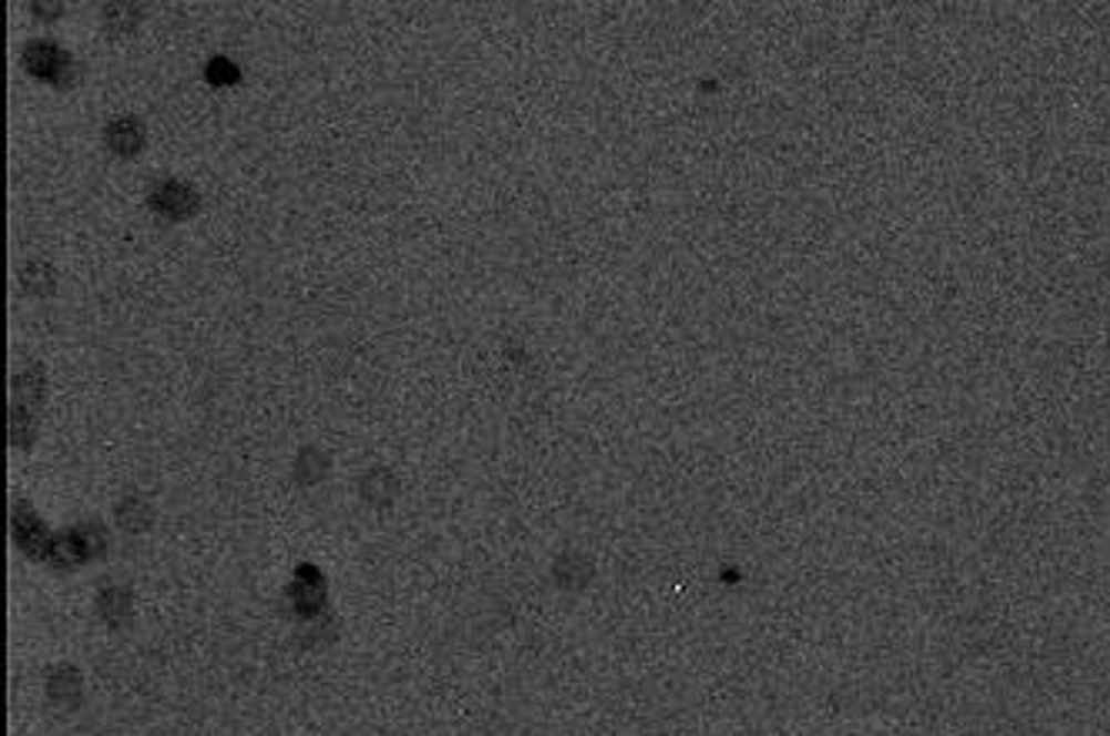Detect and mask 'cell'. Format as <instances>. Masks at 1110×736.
Instances as JSON below:
<instances>
[{"label":"cell","instance_id":"obj_7","mask_svg":"<svg viewBox=\"0 0 1110 736\" xmlns=\"http://www.w3.org/2000/svg\"><path fill=\"white\" fill-rule=\"evenodd\" d=\"M44 693H48V699L58 706V709H78L81 706V699H84V676H81V669L78 666H71V663H58V666H51V673H48V683H44Z\"/></svg>","mask_w":1110,"mask_h":736},{"label":"cell","instance_id":"obj_8","mask_svg":"<svg viewBox=\"0 0 1110 736\" xmlns=\"http://www.w3.org/2000/svg\"><path fill=\"white\" fill-rule=\"evenodd\" d=\"M104 144H107L114 154H121V157H134V154H141L144 144H147V127H144V121L134 117V114L111 117L107 127H104Z\"/></svg>","mask_w":1110,"mask_h":736},{"label":"cell","instance_id":"obj_14","mask_svg":"<svg viewBox=\"0 0 1110 736\" xmlns=\"http://www.w3.org/2000/svg\"><path fill=\"white\" fill-rule=\"evenodd\" d=\"M38 429H41V422H38L34 412H21V409L8 412V439H11L14 449H31L34 439H38Z\"/></svg>","mask_w":1110,"mask_h":736},{"label":"cell","instance_id":"obj_4","mask_svg":"<svg viewBox=\"0 0 1110 736\" xmlns=\"http://www.w3.org/2000/svg\"><path fill=\"white\" fill-rule=\"evenodd\" d=\"M11 535H14V545L24 552L28 560L48 563L51 545H54V532L44 525V519L24 499H14V505H11Z\"/></svg>","mask_w":1110,"mask_h":736},{"label":"cell","instance_id":"obj_5","mask_svg":"<svg viewBox=\"0 0 1110 736\" xmlns=\"http://www.w3.org/2000/svg\"><path fill=\"white\" fill-rule=\"evenodd\" d=\"M147 205L164 218V222H188L198 215L202 208V195L192 188L188 181H181V177H164L157 181L151 195H147Z\"/></svg>","mask_w":1110,"mask_h":736},{"label":"cell","instance_id":"obj_10","mask_svg":"<svg viewBox=\"0 0 1110 736\" xmlns=\"http://www.w3.org/2000/svg\"><path fill=\"white\" fill-rule=\"evenodd\" d=\"M114 522H117L124 532L141 535V532H147V529L154 525V505H151L144 495L131 492V495H124V499L114 505Z\"/></svg>","mask_w":1110,"mask_h":736},{"label":"cell","instance_id":"obj_15","mask_svg":"<svg viewBox=\"0 0 1110 736\" xmlns=\"http://www.w3.org/2000/svg\"><path fill=\"white\" fill-rule=\"evenodd\" d=\"M21 288L31 295H51L54 292V272L44 262H28L21 268Z\"/></svg>","mask_w":1110,"mask_h":736},{"label":"cell","instance_id":"obj_6","mask_svg":"<svg viewBox=\"0 0 1110 736\" xmlns=\"http://www.w3.org/2000/svg\"><path fill=\"white\" fill-rule=\"evenodd\" d=\"M94 610L107 630H124L134 613V590L124 583H104L94 596Z\"/></svg>","mask_w":1110,"mask_h":736},{"label":"cell","instance_id":"obj_2","mask_svg":"<svg viewBox=\"0 0 1110 736\" xmlns=\"http://www.w3.org/2000/svg\"><path fill=\"white\" fill-rule=\"evenodd\" d=\"M21 58H24V68H28L31 78H38V81H44V84H51L58 91H68V88L78 84V71L81 68H78L74 54L64 51L54 41H31Z\"/></svg>","mask_w":1110,"mask_h":736},{"label":"cell","instance_id":"obj_1","mask_svg":"<svg viewBox=\"0 0 1110 736\" xmlns=\"http://www.w3.org/2000/svg\"><path fill=\"white\" fill-rule=\"evenodd\" d=\"M107 549H111V535L101 522H74V525L54 532L48 566L54 573H74L88 563L104 560Z\"/></svg>","mask_w":1110,"mask_h":736},{"label":"cell","instance_id":"obj_9","mask_svg":"<svg viewBox=\"0 0 1110 736\" xmlns=\"http://www.w3.org/2000/svg\"><path fill=\"white\" fill-rule=\"evenodd\" d=\"M48 399V372H44V365H31L24 368L21 376H14L11 382V409H21V412H41Z\"/></svg>","mask_w":1110,"mask_h":736},{"label":"cell","instance_id":"obj_11","mask_svg":"<svg viewBox=\"0 0 1110 736\" xmlns=\"http://www.w3.org/2000/svg\"><path fill=\"white\" fill-rule=\"evenodd\" d=\"M358 492H361L364 502H372V505H392L395 495H399V482H395V476L386 466H372V469L361 476Z\"/></svg>","mask_w":1110,"mask_h":736},{"label":"cell","instance_id":"obj_16","mask_svg":"<svg viewBox=\"0 0 1110 736\" xmlns=\"http://www.w3.org/2000/svg\"><path fill=\"white\" fill-rule=\"evenodd\" d=\"M238 64L235 61H228V58H212L208 61V68H205V81L212 84V88H232V84H238Z\"/></svg>","mask_w":1110,"mask_h":736},{"label":"cell","instance_id":"obj_13","mask_svg":"<svg viewBox=\"0 0 1110 736\" xmlns=\"http://www.w3.org/2000/svg\"><path fill=\"white\" fill-rule=\"evenodd\" d=\"M141 21H144L141 4H107L104 14H101V24L111 38H131Z\"/></svg>","mask_w":1110,"mask_h":736},{"label":"cell","instance_id":"obj_12","mask_svg":"<svg viewBox=\"0 0 1110 736\" xmlns=\"http://www.w3.org/2000/svg\"><path fill=\"white\" fill-rule=\"evenodd\" d=\"M328 469H331V462H328V452H325L321 446H305V449L295 456V466H291L295 482L305 485V489L318 485V482L328 476Z\"/></svg>","mask_w":1110,"mask_h":736},{"label":"cell","instance_id":"obj_3","mask_svg":"<svg viewBox=\"0 0 1110 736\" xmlns=\"http://www.w3.org/2000/svg\"><path fill=\"white\" fill-rule=\"evenodd\" d=\"M285 600L291 613L301 623H315L328 613V580L315 563H298L291 573V583L285 590Z\"/></svg>","mask_w":1110,"mask_h":736}]
</instances>
